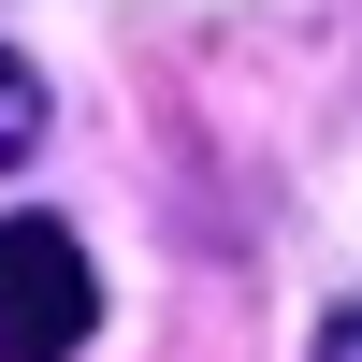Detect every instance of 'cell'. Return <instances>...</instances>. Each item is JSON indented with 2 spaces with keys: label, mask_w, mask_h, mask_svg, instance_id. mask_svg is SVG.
Here are the masks:
<instances>
[{
  "label": "cell",
  "mask_w": 362,
  "mask_h": 362,
  "mask_svg": "<svg viewBox=\"0 0 362 362\" xmlns=\"http://www.w3.org/2000/svg\"><path fill=\"white\" fill-rule=\"evenodd\" d=\"M29 145H44V73H29L15 44H0V174H15Z\"/></svg>",
  "instance_id": "2"
},
{
  "label": "cell",
  "mask_w": 362,
  "mask_h": 362,
  "mask_svg": "<svg viewBox=\"0 0 362 362\" xmlns=\"http://www.w3.org/2000/svg\"><path fill=\"white\" fill-rule=\"evenodd\" d=\"M87 334H102V276L73 218H0V362H73Z\"/></svg>",
  "instance_id": "1"
},
{
  "label": "cell",
  "mask_w": 362,
  "mask_h": 362,
  "mask_svg": "<svg viewBox=\"0 0 362 362\" xmlns=\"http://www.w3.org/2000/svg\"><path fill=\"white\" fill-rule=\"evenodd\" d=\"M319 362H362V290H348L334 319H319Z\"/></svg>",
  "instance_id": "3"
}]
</instances>
